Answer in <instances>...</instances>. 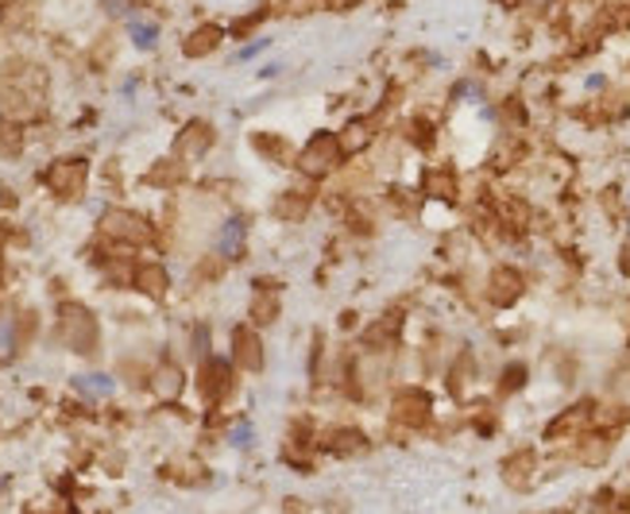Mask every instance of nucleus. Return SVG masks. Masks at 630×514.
Instances as JSON below:
<instances>
[{"label": "nucleus", "instance_id": "nucleus-8", "mask_svg": "<svg viewBox=\"0 0 630 514\" xmlns=\"http://www.w3.org/2000/svg\"><path fill=\"white\" fill-rule=\"evenodd\" d=\"M584 86H588V89H604V86H607V78H604V74H591V78L584 81Z\"/></svg>", "mask_w": 630, "mask_h": 514}, {"label": "nucleus", "instance_id": "nucleus-2", "mask_svg": "<svg viewBox=\"0 0 630 514\" xmlns=\"http://www.w3.org/2000/svg\"><path fill=\"white\" fill-rule=\"evenodd\" d=\"M245 217H229V221L221 225V232H217V252L229 255V260H237L240 252H245Z\"/></svg>", "mask_w": 630, "mask_h": 514}, {"label": "nucleus", "instance_id": "nucleus-1", "mask_svg": "<svg viewBox=\"0 0 630 514\" xmlns=\"http://www.w3.org/2000/svg\"><path fill=\"white\" fill-rule=\"evenodd\" d=\"M128 43H132L140 55H151V51H159V43H163V28H159V20L143 17V12L128 17Z\"/></svg>", "mask_w": 630, "mask_h": 514}, {"label": "nucleus", "instance_id": "nucleus-7", "mask_svg": "<svg viewBox=\"0 0 630 514\" xmlns=\"http://www.w3.org/2000/svg\"><path fill=\"white\" fill-rule=\"evenodd\" d=\"M248 434H252V429H248L245 422H240V426L232 429V445H248V441H252V437H248Z\"/></svg>", "mask_w": 630, "mask_h": 514}, {"label": "nucleus", "instance_id": "nucleus-3", "mask_svg": "<svg viewBox=\"0 0 630 514\" xmlns=\"http://www.w3.org/2000/svg\"><path fill=\"white\" fill-rule=\"evenodd\" d=\"M74 387H78L82 395H112L117 383H112V375H78Z\"/></svg>", "mask_w": 630, "mask_h": 514}, {"label": "nucleus", "instance_id": "nucleus-6", "mask_svg": "<svg viewBox=\"0 0 630 514\" xmlns=\"http://www.w3.org/2000/svg\"><path fill=\"white\" fill-rule=\"evenodd\" d=\"M105 17H124L128 12V0H101Z\"/></svg>", "mask_w": 630, "mask_h": 514}, {"label": "nucleus", "instance_id": "nucleus-5", "mask_svg": "<svg viewBox=\"0 0 630 514\" xmlns=\"http://www.w3.org/2000/svg\"><path fill=\"white\" fill-rule=\"evenodd\" d=\"M268 51V40H252V43H245V47L237 51V63H252L256 55H263Z\"/></svg>", "mask_w": 630, "mask_h": 514}, {"label": "nucleus", "instance_id": "nucleus-4", "mask_svg": "<svg viewBox=\"0 0 630 514\" xmlns=\"http://www.w3.org/2000/svg\"><path fill=\"white\" fill-rule=\"evenodd\" d=\"M12 349H17V325L12 317H0V357H9Z\"/></svg>", "mask_w": 630, "mask_h": 514}]
</instances>
